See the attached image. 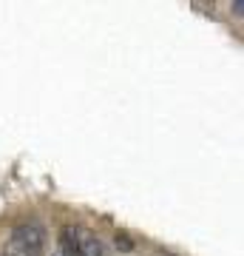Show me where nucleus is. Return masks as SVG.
Returning a JSON list of instances; mask_svg holds the SVG:
<instances>
[{"mask_svg":"<svg viewBox=\"0 0 244 256\" xmlns=\"http://www.w3.org/2000/svg\"><path fill=\"white\" fill-rule=\"evenodd\" d=\"M45 242H48V230L43 222L26 220L11 230L9 256H45Z\"/></svg>","mask_w":244,"mask_h":256,"instance_id":"obj_1","label":"nucleus"},{"mask_svg":"<svg viewBox=\"0 0 244 256\" xmlns=\"http://www.w3.org/2000/svg\"><path fill=\"white\" fill-rule=\"evenodd\" d=\"M74 248L77 256H105V245L100 242V236L85 228H74Z\"/></svg>","mask_w":244,"mask_h":256,"instance_id":"obj_2","label":"nucleus"},{"mask_svg":"<svg viewBox=\"0 0 244 256\" xmlns=\"http://www.w3.org/2000/svg\"><path fill=\"white\" fill-rule=\"evenodd\" d=\"M117 248L119 250H134V242H131V236H125V234H117Z\"/></svg>","mask_w":244,"mask_h":256,"instance_id":"obj_3","label":"nucleus"},{"mask_svg":"<svg viewBox=\"0 0 244 256\" xmlns=\"http://www.w3.org/2000/svg\"><path fill=\"white\" fill-rule=\"evenodd\" d=\"M51 256H65V254H63V250H60V248H57V250H54V254H51Z\"/></svg>","mask_w":244,"mask_h":256,"instance_id":"obj_4","label":"nucleus"}]
</instances>
